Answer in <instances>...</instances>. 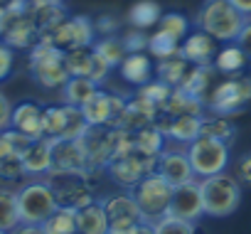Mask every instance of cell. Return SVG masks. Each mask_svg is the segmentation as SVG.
Wrapping results in <instances>:
<instances>
[{
  "label": "cell",
  "instance_id": "cell-1",
  "mask_svg": "<svg viewBox=\"0 0 251 234\" xmlns=\"http://www.w3.org/2000/svg\"><path fill=\"white\" fill-rule=\"evenodd\" d=\"M244 23H246V18L229 0H204L195 18L197 30H202L209 37L222 40V42H234L239 30L244 27Z\"/></svg>",
  "mask_w": 251,
  "mask_h": 234
},
{
  "label": "cell",
  "instance_id": "cell-19",
  "mask_svg": "<svg viewBox=\"0 0 251 234\" xmlns=\"http://www.w3.org/2000/svg\"><path fill=\"white\" fill-rule=\"evenodd\" d=\"M158 113H160L158 106H153L151 101H146V99H141V96H136V99H131V101H126V108H123L121 126H118V129H126V131L136 133V131H141V129L155 124V116H158Z\"/></svg>",
  "mask_w": 251,
  "mask_h": 234
},
{
  "label": "cell",
  "instance_id": "cell-12",
  "mask_svg": "<svg viewBox=\"0 0 251 234\" xmlns=\"http://www.w3.org/2000/svg\"><path fill=\"white\" fill-rule=\"evenodd\" d=\"M126 108V99L108 94L103 89H99L84 106L81 113L89 126H108V129H118L121 126V116Z\"/></svg>",
  "mask_w": 251,
  "mask_h": 234
},
{
  "label": "cell",
  "instance_id": "cell-30",
  "mask_svg": "<svg viewBox=\"0 0 251 234\" xmlns=\"http://www.w3.org/2000/svg\"><path fill=\"white\" fill-rule=\"evenodd\" d=\"M20 224V212H18V190L0 187V232H13Z\"/></svg>",
  "mask_w": 251,
  "mask_h": 234
},
{
  "label": "cell",
  "instance_id": "cell-4",
  "mask_svg": "<svg viewBox=\"0 0 251 234\" xmlns=\"http://www.w3.org/2000/svg\"><path fill=\"white\" fill-rule=\"evenodd\" d=\"M131 195H133V200H136V205L143 214V222L153 224L155 219L168 214L170 200H173V185L163 175L151 173L131 190Z\"/></svg>",
  "mask_w": 251,
  "mask_h": 234
},
{
  "label": "cell",
  "instance_id": "cell-34",
  "mask_svg": "<svg viewBox=\"0 0 251 234\" xmlns=\"http://www.w3.org/2000/svg\"><path fill=\"white\" fill-rule=\"evenodd\" d=\"M45 234H76V209L57 207L54 214L42 224Z\"/></svg>",
  "mask_w": 251,
  "mask_h": 234
},
{
  "label": "cell",
  "instance_id": "cell-3",
  "mask_svg": "<svg viewBox=\"0 0 251 234\" xmlns=\"http://www.w3.org/2000/svg\"><path fill=\"white\" fill-rule=\"evenodd\" d=\"M30 74L42 89H62L69 81V72L64 67V52L52 42L40 40L30 50Z\"/></svg>",
  "mask_w": 251,
  "mask_h": 234
},
{
  "label": "cell",
  "instance_id": "cell-17",
  "mask_svg": "<svg viewBox=\"0 0 251 234\" xmlns=\"http://www.w3.org/2000/svg\"><path fill=\"white\" fill-rule=\"evenodd\" d=\"M217 40L214 37H209L207 32H202V30H195V32H190L185 40H182V45H180V54L190 62V64H195V67H207V64H212L214 62V57H217Z\"/></svg>",
  "mask_w": 251,
  "mask_h": 234
},
{
  "label": "cell",
  "instance_id": "cell-36",
  "mask_svg": "<svg viewBox=\"0 0 251 234\" xmlns=\"http://www.w3.org/2000/svg\"><path fill=\"white\" fill-rule=\"evenodd\" d=\"M67 124V106H47L42 113V136L45 138H62Z\"/></svg>",
  "mask_w": 251,
  "mask_h": 234
},
{
  "label": "cell",
  "instance_id": "cell-51",
  "mask_svg": "<svg viewBox=\"0 0 251 234\" xmlns=\"http://www.w3.org/2000/svg\"><path fill=\"white\" fill-rule=\"evenodd\" d=\"M136 234H155V229H153L151 222H141V224L136 227Z\"/></svg>",
  "mask_w": 251,
  "mask_h": 234
},
{
  "label": "cell",
  "instance_id": "cell-26",
  "mask_svg": "<svg viewBox=\"0 0 251 234\" xmlns=\"http://www.w3.org/2000/svg\"><path fill=\"white\" fill-rule=\"evenodd\" d=\"M128 23L131 27L136 30H148V27H158L160 18H163V10L155 0H136V3L128 8Z\"/></svg>",
  "mask_w": 251,
  "mask_h": 234
},
{
  "label": "cell",
  "instance_id": "cell-55",
  "mask_svg": "<svg viewBox=\"0 0 251 234\" xmlns=\"http://www.w3.org/2000/svg\"><path fill=\"white\" fill-rule=\"evenodd\" d=\"M0 234H8V232H0Z\"/></svg>",
  "mask_w": 251,
  "mask_h": 234
},
{
  "label": "cell",
  "instance_id": "cell-43",
  "mask_svg": "<svg viewBox=\"0 0 251 234\" xmlns=\"http://www.w3.org/2000/svg\"><path fill=\"white\" fill-rule=\"evenodd\" d=\"M111 64L103 59V57H99L96 52H94V57H91V67H89V79L99 86V84H103L106 79H108V74H111Z\"/></svg>",
  "mask_w": 251,
  "mask_h": 234
},
{
  "label": "cell",
  "instance_id": "cell-31",
  "mask_svg": "<svg viewBox=\"0 0 251 234\" xmlns=\"http://www.w3.org/2000/svg\"><path fill=\"white\" fill-rule=\"evenodd\" d=\"M236 129L234 124L229 121V116H202V126H200V136H209V138H217V141H224L229 143L234 138Z\"/></svg>",
  "mask_w": 251,
  "mask_h": 234
},
{
  "label": "cell",
  "instance_id": "cell-48",
  "mask_svg": "<svg viewBox=\"0 0 251 234\" xmlns=\"http://www.w3.org/2000/svg\"><path fill=\"white\" fill-rule=\"evenodd\" d=\"M234 42L246 52V57H251V18H246V23H244V27L239 30V35H236Z\"/></svg>",
  "mask_w": 251,
  "mask_h": 234
},
{
  "label": "cell",
  "instance_id": "cell-11",
  "mask_svg": "<svg viewBox=\"0 0 251 234\" xmlns=\"http://www.w3.org/2000/svg\"><path fill=\"white\" fill-rule=\"evenodd\" d=\"M94 32H96L94 23L86 15H74V18L62 20L54 30H50L40 40H47L57 50L69 52V50H76V47H91L94 45Z\"/></svg>",
  "mask_w": 251,
  "mask_h": 234
},
{
  "label": "cell",
  "instance_id": "cell-28",
  "mask_svg": "<svg viewBox=\"0 0 251 234\" xmlns=\"http://www.w3.org/2000/svg\"><path fill=\"white\" fill-rule=\"evenodd\" d=\"M96 91H99V86L89 77H69V81L62 86V99H64V104L81 108Z\"/></svg>",
  "mask_w": 251,
  "mask_h": 234
},
{
  "label": "cell",
  "instance_id": "cell-10",
  "mask_svg": "<svg viewBox=\"0 0 251 234\" xmlns=\"http://www.w3.org/2000/svg\"><path fill=\"white\" fill-rule=\"evenodd\" d=\"M3 42L13 50H32L40 42V30L35 27L30 18L27 0H20L18 5L5 10V25H3Z\"/></svg>",
  "mask_w": 251,
  "mask_h": 234
},
{
  "label": "cell",
  "instance_id": "cell-44",
  "mask_svg": "<svg viewBox=\"0 0 251 234\" xmlns=\"http://www.w3.org/2000/svg\"><path fill=\"white\" fill-rule=\"evenodd\" d=\"M15 67V50L5 42H0V81H5Z\"/></svg>",
  "mask_w": 251,
  "mask_h": 234
},
{
  "label": "cell",
  "instance_id": "cell-22",
  "mask_svg": "<svg viewBox=\"0 0 251 234\" xmlns=\"http://www.w3.org/2000/svg\"><path fill=\"white\" fill-rule=\"evenodd\" d=\"M27 8H30V18H32L35 27L40 30V37L69 18L64 10V3H27Z\"/></svg>",
  "mask_w": 251,
  "mask_h": 234
},
{
  "label": "cell",
  "instance_id": "cell-15",
  "mask_svg": "<svg viewBox=\"0 0 251 234\" xmlns=\"http://www.w3.org/2000/svg\"><path fill=\"white\" fill-rule=\"evenodd\" d=\"M52 173H89L86 156L79 141H52Z\"/></svg>",
  "mask_w": 251,
  "mask_h": 234
},
{
  "label": "cell",
  "instance_id": "cell-35",
  "mask_svg": "<svg viewBox=\"0 0 251 234\" xmlns=\"http://www.w3.org/2000/svg\"><path fill=\"white\" fill-rule=\"evenodd\" d=\"M94 47V52L99 54V57H103L111 67H121V62L126 59V47H123V40L121 37H116V35H108V37H101L99 42H94L91 45Z\"/></svg>",
  "mask_w": 251,
  "mask_h": 234
},
{
  "label": "cell",
  "instance_id": "cell-16",
  "mask_svg": "<svg viewBox=\"0 0 251 234\" xmlns=\"http://www.w3.org/2000/svg\"><path fill=\"white\" fill-rule=\"evenodd\" d=\"M101 207L108 217V227H118V224H141L143 214L133 200L131 192H118L111 195L106 200H101Z\"/></svg>",
  "mask_w": 251,
  "mask_h": 234
},
{
  "label": "cell",
  "instance_id": "cell-6",
  "mask_svg": "<svg viewBox=\"0 0 251 234\" xmlns=\"http://www.w3.org/2000/svg\"><path fill=\"white\" fill-rule=\"evenodd\" d=\"M251 104V77H229L219 81L204 99V108L217 116H231Z\"/></svg>",
  "mask_w": 251,
  "mask_h": 234
},
{
  "label": "cell",
  "instance_id": "cell-21",
  "mask_svg": "<svg viewBox=\"0 0 251 234\" xmlns=\"http://www.w3.org/2000/svg\"><path fill=\"white\" fill-rule=\"evenodd\" d=\"M118 69H121V77L133 86H143L153 77V62H151V54H146V52L126 54V59L121 62Z\"/></svg>",
  "mask_w": 251,
  "mask_h": 234
},
{
  "label": "cell",
  "instance_id": "cell-38",
  "mask_svg": "<svg viewBox=\"0 0 251 234\" xmlns=\"http://www.w3.org/2000/svg\"><path fill=\"white\" fill-rule=\"evenodd\" d=\"M91 57H94V47H76L64 52V67L69 77H89Z\"/></svg>",
  "mask_w": 251,
  "mask_h": 234
},
{
  "label": "cell",
  "instance_id": "cell-7",
  "mask_svg": "<svg viewBox=\"0 0 251 234\" xmlns=\"http://www.w3.org/2000/svg\"><path fill=\"white\" fill-rule=\"evenodd\" d=\"M187 158L197 178H212L219 173H226L229 165V143L209 138V136H197L187 146Z\"/></svg>",
  "mask_w": 251,
  "mask_h": 234
},
{
  "label": "cell",
  "instance_id": "cell-56",
  "mask_svg": "<svg viewBox=\"0 0 251 234\" xmlns=\"http://www.w3.org/2000/svg\"><path fill=\"white\" fill-rule=\"evenodd\" d=\"M249 77H251V72H249Z\"/></svg>",
  "mask_w": 251,
  "mask_h": 234
},
{
  "label": "cell",
  "instance_id": "cell-14",
  "mask_svg": "<svg viewBox=\"0 0 251 234\" xmlns=\"http://www.w3.org/2000/svg\"><path fill=\"white\" fill-rule=\"evenodd\" d=\"M158 175H163L173 187H180L185 182H192L197 175L190 165V158H187V148L185 151H173V148H165L160 156H158V168H155Z\"/></svg>",
  "mask_w": 251,
  "mask_h": 234
},
{
  "label": "cell",
  "instance_id": "cell-50",
  "mask_svg": "<svg viewBox=\"0 0 251 234\" xmlns=\"http://www.w3.org/2000/svg\"><path fill=\"white\" fill-rule=\"evenodd\" d=\"M229 3H231L244 18H251V0H229Z\"/></svg>",
  "mask_w": 251,
  "mask_h": 234
},
{
  "label": "cell",
  "instance_id": "cell-23",
  "mask_svg": "<svg viewBox=\"0 0 251 234\" xmlns=\"http://www.w3.org/2000/svg\"><path fill=\"white\" fill-rule=\"evenodd\" d=\"M214 74H217V69L212 64H207V67H195L192 64L187 77L182 79V84L177 89H182V91H187V94H192V96L204 101L207 94L214 89Z\"/></svg>",
  "mask_w": 251,
  "mask_h": 234
},
{
  "label": "cell",
  "instance_id": "cell-53",
  "mask_svg": "<svg viewBox=\"0 0 251 234\" xmlns=\"http://www.w3.org/2000/svg\"><path fill=\"white\" fill-rule=\"evenodd\" d=\"M3 25H5V10L0 8V35H3Z\"/></svg>",
  "mask_w": 251,
  "mask_h": 234
},
{
  "label": "cell",
  "instance_id": "cell-33",
  "mask_svg": "<svg viewBox=\"0 0 251 234\" xmlns=\"http://www.w3.org/2000/svg\"><path fill=\"white\" fill-rule=\"evenodd\" d=\"M133 143H136V148H138L141 153L153 156V158H158V156L165 151V136H163L153 124L146 126V129H141V131H136V133H133Z\"/></svg>",
  "mask_w": 251,
  "mask_h": 234
},
{
  "label": "cell",
  "instance_id": "cell-52",
  "mask_svg": "<svg viewBox=\"0 0 251 234\" xmlns=\"http://www.w3.org/2000/svg\"><path fill=\"white\" fill-rule=\"evenodd\" d=\"M20 0H0V8L3 10H8V8H13V5H18Z\"/></svg>",
  "mask_w": 251,
  "mask_h": 234
},
{
  "label": "cell",
  "instance_id": "cell-20",
  "mask_svg": "<svg viewBox=\"0 0 251 234\" xmlns=\"http://www.w3.org/2000/svg\"><path fill=\"white\" fill-rule=\"evenodd\" d=\"M23 165L27 175H50L52 173V138H37L23 153Z\"/></svg>",
  "mask_w": 251,
  "mask_h": 234
},
{
  "label": "cell",
  "instance_id": "cell-25",
  "mask_svg": "<svg viewBox=\"0 0 251 234\" xmlns=\"http://www.w3.org/2000/svg\"><path fill=\"white\" fill-rule=\"evenodd\" d=\"M168 116H202L204 111V101L182 91V89H173L170 99L165 101V106L160 108Z\"/></svg>",
  "mask_w": 251,
  "mask_h": 234
},
{
  "label": "cell",
  "instance_id": "cell-45",
  "mask_svg": "<svg viewBox=\"0 0 251 234\" xmlns=\"http://www.w3.org/2000/svg\"><path fill=\"white\" fill-rule=\"evenodd\" d=\"M234 178H236V182H239L241 187H249V190H251V153H246V156H241V158L236 160V165H234Z\"/></svg>",
  "mask_w": 251,
  "mask_h": 234
},
{
  "label": "cell",
  "instance_id": "cell-39",
  "mask_svg": "<svg viewBox=\"0 0 251 234\" xmlns=\"http://www.w3.org/2000/svg\"><path fill=\"white\" fill-rule=\"evenodd\" d=\"M155 30L170 35L173 40H177L182 45V40L190 35V20L182 13H163V18H160V23H158Z\"/></svg>",
  "mask_w": 251,
  "mask_h": 234
},
{
  "label": "cell",
  "instance_id": "cell-54",
  "mask_svg": "<svg viewBox=\"0 0 251 234\" xmlns=\"http://www.w3.org/2000/svg\"><path fill=\"white\" fill-rule=\"evenodd\" d=\"M27 3H64V0H27Z\"/></svg>",
  "mask_w": 251,
  "mask_h": 234
},
{
  "label": "cell",
  "instance_id": "cell-18",
  "mask_svg": "<svg viewBox=\"0 0 251 234\" xmlns=\"http://www.w3.org/2000/svg\"><path fill=\"white\" fill-rule=\"evenodd\" d=\"M42 113L45 108L35 101H23L18 106H13V119H10V129L25 133L27 138L37 141L45 138L42 136Z\"/></svg>",
  "mask_w": 251,
  "mask_h": 234
},
{
  "label": "cell",
  "instance_id": "cell-41",
  "mask_svg": "<svg viewBox=\"0 0 251 234\" xmlns=\"http://www.w3.org/2000/svg\"><path fill=\"white\" fill-rule=\"evenodd\" d=\"M153 229H155V234H197L195 222H185V219H177V217H170V214L155 219Z\"/></svg>",
  "mask_w": 251,
  "mask_h": 234
},
{
  "label": "cell",
  "instance_id": "cell-29",
  "mask_svg": "<svg viewBox=\"0 0 251 234\" xmlns=\"http://www.w3.org/2000/svg\"><path fill=\"white\" fill-rule=\"evenodd\" d=\"M190 67H192V64H190L182 54H175V57H170V59H160L158 67H155V74H158L160 81H165L168 86L177 89V86L182 84V79L187 77Z\"/></svg>",
  "mask_w": 251,
  "mask_h": 234
},
{
  "label": "cell",
  "instance_id": "cell-27",
  "mask_svg": "<svg viewBox=\"0 0 251 234\" xmlns=\"http://www.w3.org/2000/svg\"><path fill=\"white\" fill-rule=\"evenodd\" d=\"M246 64H249V57H246V52H244L239 45H226V47H222V50L217 52L214 62H212V67H214L219 74H226V77L241 74V69H244Z\"/></svg>",
  "mask_w": 251,
  "mask_h": 234
},
{
  "label": "cell",
  "instance_id": "cell-13",
  "mask_svg": "<svg viewBox=\"0 0 251 234\" xmlns=\"http://www.w3.org/2000/svg\"><path fill=\"white\" fill-rule=\"evenodd\" d=\"M168 214L177 217V219H185V222H197L204 214L200 180H192V182H185L180 187H173V200H170Z\"/></svg>",
  "mask_w": 251,
  "mask_h": 234
},
{
  "label": "cell",
  "instance_id": "cell-24",
  "mask_svg": "<svg viewBox=\"0 0 251 234\" xmlns=\"http://www.w3.org/2000/svg\"><path fill=\"white\" fill-rule=\"evenodd\" d=\"M76 234H108V217L101 202L76 209Z\"/></svg>",
  "mask_w": 251,
  "mask_h": 234
},
{
  "label": "cell",
  "instance_id": "cell-8",
  "mask_svg": "<svg viewBox=\"0 0 251 234\" xmlns=\"http://www.w3.org/2000/svg\"><path fill=\"white\" fill-rule=\"evenodd\" d=\"M47 182H50L59 207L81 209V207L96 202L89 173H50Z\"/></svg>",
  "mask_w": 251,
  "mask_h": 234
},
{
  "label": "cell",
  "instance_id": "cell-40",
  "mask_svg": "<svg viewBox=\"0 0 251 234\" xmlns=\"http://www.w3.org/2000/svg\"><path fill=\"white\" fill-rule=\"evenodd\" d=\"M170 94H173V86H168V84L160 81V79H151L148 84H143V86L138 89V96L146 99V101H151V104L158 106V108L165 106V101L170 99Z\"/></svg>",
  "mask_w": 251,
  "mask_h": 234
},
{
  "label": "cell",
  "instance_id": "cell-47",
  "mask_svg": "<svg viewBox=\"0 0 251 234\" xmlns=\"http://www.w3.org/2000/svg\"><path fill=\"white\" fill-rule=\"evenodd\" d=\"M94 30L101 32L103 37H108V35H113V32L118 30V20L111 18V15H101L99 20H94Z\"/></svg>",
  "mask_w": 251,
  "mask_h": 234
},
{
  "label": "cell",
  "instance_id": "cell-32",
  "mask_svg": "<svg viewBox=\"0 0 251 234\" xmlns=\"http://www.w3.org/2000/svg\"><path fill=\"white\" fill-rule=\"evenodd\" d=\"M23 175H27L25 165H23V156H18L15 151H10L3 141H0V180L3 182H15Z\"/></svg>",
  "mask_w": 251,
  "mask_h": 234
},
{
  "label": "cell",
  "instance_id": "cell-46",
  "mask_svg": "<svg viewBox=\"0 0 251 234\" xmlns=\"http://www.w3.org/2000/svg\"><path fill=\"white\" fill-rule=\"evenodd\" d=\"M10 119H13V101L0 91V133L10 129Z\"/></svg>",
  "mask_w": 251,
  "mask_h": 234
},
{
  "label": "cell",
  "instance_id": "cell-37",
  "mask_svg": "<svg viewBox=\"0 0 251 234\" xmlns=\"http://www.w3.org/2000/svg\"><path fill=\"white\" fill-rule=\"evenodd\" d=\"M148 54L155 57L158 62H160V59H170V57L180 54V42L173 40L170 35L155 30V32L148 37Z\"/></svg>",
  "mask_w": 251,
  "mask_h": 234
},
{
  "label": "cell",
  "instance_id": "cell-42",
  "mask_svg": "<svg viewBox=\"0 0 251 234\" xmlns=\"http://www.w3.org/2000/svg\"><path fill=\"white\" fill-rule=\"evenodd\" d=\"M123 47H126V52H148V35L143 32V30H128L123 37Z\"/></svg>",
  "mask_w": 251,
  "mask_h": 234
},
{
  "label": "cell",
  "instance_id": "cell-9",
  "mask_svg": "<svg viewBox=\"0 0 251 234\" xmlns=\"http://www.w3.org/2000/svg\"><path fill=\"white\" fill-rule=\"evenodd\" d=\"M155 168H158V158L146 156V153H141V151L133 146L128 153H123V156L113 158V160L108 163L106 170H108V175H111L113 182H118V185H123V187L133 190L146 175L155 173Z\"/></svg>",
  "mask_w": 251,
  "mask_h": 234
},
{
  "label": "cell",
  "instance_id": "cell-2",
  "mask_svg": "<svg viewBox=\"0 0 251 234\" xmlns=\"http://www.w3.org/2000/svg\"><path fill=\"white\" fill-rule=\"evenodd\" d=\"M200 187H202L204 214H209V217H229L241 205V185L229 173L202 178Z\"/></svg>",
  "mask_w": 251,
  "mask_h": 234
},
{
  "label": "cell",
  "instance_id": "cell-49",
  "mask_svg": "<svg viewBox=\"0 0 251 234\" xmlns=\"http://www.w3.org/2000/svg\"><path fill=\"white\" fill-rule=\"evenodd\" d=\"M10 234H45V229H42V224H25V222H20Z\"/></svg>",
  "mask_w": 251,
  "mask_h": 234
},
{
  "label": "cell",
  "instance_id": "cell-5",
  "mask_svg": "<svg viewBox=\"0 0 251 234\" xmlns=\"http://www.w3.org/2000/svg\"><path fill=\"white\" fill-rule=\"evenodd\" d=\"M57 207V197L47 180H32L18 190V212L25 224H45Z\"/></svg>",
  "mask_w": 251,
  "mask_h": 234
}]
</instances>
